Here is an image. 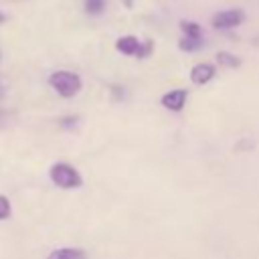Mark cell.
<instances>
[{"label":"cell","mask_w":259,"mask_h":259,"mask_svg":"<svg viewBox=\"0 0 259 259\" xmlns=\"http://www.w3.org/2000/svg\"><path fill=\"white\" fill-rule=\"evenodd\" d=\"M243 20H245L243 10L233 8V10H223V12L214 14V16H212V26H214V28H223V30H227V28H235V26H239Z\"/></svg>","instance_id":"3"},{"label":"cell","mask_w":259,"mask_h":259,"mask_svg":"<svg viewBox=\"0 0 259 259\" xmlns=\"http://www.w3.org/2000/svg\"><path fill=\"white\" fill-rule=\"evenodd\" d=\"M217 61H219V65L229 67V69H235V67L241 65V59H239V57H235V55H231V53H225V51L217 53Z\"/></svg>","instance_id":"8"},{"label":"cell","mask_w":259,"mask_h":259,"mask_svg":"<svg viewBox=\"0 0 259 259\" xmlns=\"http://www.w3.org/2000/svg\"><path fill=\"white\" fill-rule=\"evenodd\" d=\"M214 75H217V69H214V65H210V63H198V65H194V67L190 69V81H192L194 85H204V83H208Z\"/></svg>","instance_id":"4"},{"label":"cell","mask_w":259,"mask_h":259,"mask_svg":"<svg viewBox=\"0 0 259 259\" xmlns=\"http://www.w3.org/2000/svg\"><path fill=\"white\" fill-rule=\"evenodd\" d=\"M49 176L53 180L55 186L63 188V190H71V188H79L83 184V178L81 174L71 166V164H65V162H57L51 166L49 170Z\"/></svg>","instance_id":"2"},{"label":"cell","mask_w":259,"mask_h":259,"mask_svg":"<svg viewBox=\"0 0 259 259\" xmlns=\"http://www.w3.org/2000/svg\"><path fill=\"white\" fill-rule=\"evenodd\" d=\"M4 20H6V16H4L2 12H0V22H4Z\"/></svg>","instance_id":"15"},{"label":"cell","mask_w":259,"mask_h":259,"mask_svg":"<svg viewBox=\"0 0 259 259\" xmlns=\"http://www.w3.org/2000/svg\"><path fill=\"white\" fill-rule=\"evenodd\" d=\"M105 8V0H85V12L87 14H101Z\"/></svg>","instance_id":"11"},{"label":"cell","mask_w":259,"mask_h":259,"mask_svg":"<svg viewBox=\"0 0 259 259\" xmlns=\"http://www.w3.org/2000/svg\"><path fill=\"white\" fill-rule=\"evenodd\" d=\"M47 259H87V251L81 247H59L51 251Z\"/></svg>","instance_id":"7"},{"label":"cell","mask_w":259,"mask_h":259,"mask_svg":"<svg viewBox=\"0 0 259 259\" xmlns=\"http://www.w3.org/2000/svg\"><path fill=\"white\" fill-rule=\"evenodd\" d=\"M121 4H123L127 10H130V8H134V0H121Z\"/></svg>","instance_id":"14"},{"label":"cell","mask_w":259,"mask_h":259,"mask_svg":"<svg viewBox=\"0 0 259 259\" xmlns=\"http://www.w3.org/2000/svg\"><path fill=\"white\" fill-rule=\"evenodd\" d=\"M10 212H12V208H10V200H8L4 194H0V221L8 219Z\"/></svg>","instance_id":"12"},{"label":"cell","mask_w":259,"mask_h":259,"mask_svg":"<svg viewBox=\"0 0 259 259\" xmlns=\"http://www.w3.org/2000/svg\"><path fill=\"white\" fill-rule=\"evenodd\" d=\"M186 97H188L186 89H174V91L162 95V105L170 111H182V107L186 103Z\"/></svg>","instance_id":"5"},{"label":"cell","mask_w":259,"mask_h":259,"mask_svg":"<svg viewBox=\"0 0 259 259\" xmlns=\"http://www.w3.org/2000/svg\"><path fill=\"white\" fill-rule=\"evenodd\" d=\"M180 28H182L184 36H202V28H200V24H196V22L182 20V22H180Z\"/></svg>","instance_id":"10"},{"label":"cell","mask_w":259,"mask_h":259,"mask_svg":"<svg viewBox=\"0 0 259 259\" xmlns=\"http://www.w3.org/2000/svg\"><path fill=\"white\" fill-rule=\"evenodd\" d=\"M49 85L65 99L75 97L81 91V77L71 71H55L49 77Z\"/></svg>","instance_id":"1"},{"label":"cell","mask_w":259,"mask_h":259,"mask_svg":"<svg viewBox=\"0 0 259 259\" xmlns=\"http://www.w3.org/2000/svg\"><path fill=\"white\" fill-rule=\"evenodd\" d=\"M150 51H152V42H150V40H146V42L142 45V49H140V55H138V57H142V59H144V57H148V55H150Z\"/></svg>","instance_id":"13"},{"label":"cell","mask_w":259,"mask_h":259,"mask_svg":"<svg viewBox=\"0 0 259 259\" xmlns=\"http://www.w3.org/2000/svg\"><path fill=\"white\" fill-rule=\"evenodd\" d=\"M115 49L127 57H134V55H140V49H142V40H138L136 36L132 34H125V36H119L115 40Z\"/></svg>","instance_id":"6"},{"label":"cell","mask_w":259,"mask_h":259,"mask_svg":"<svg viewBox=\"0 0 259 259\" xmlns=\"http://www.w3.org/2000/svg\"><path fill=\"white\" fill-rule=\"evenodd\" d=\"M178 47L182 49V51H198L200 47H202V36H184L180 42H178Z\"/></svg>","instance_id":"9"}]
</instances>
